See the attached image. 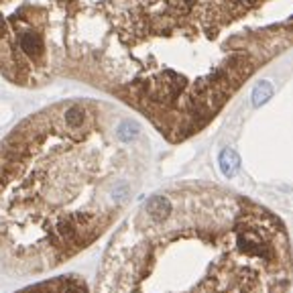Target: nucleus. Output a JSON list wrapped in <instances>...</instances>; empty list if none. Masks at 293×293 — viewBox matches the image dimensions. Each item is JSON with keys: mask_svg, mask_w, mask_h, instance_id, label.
<instances>
[{"mask_svg": "<svg viewBox=\"0 0 293 293\" xmlns=\"http://www.w3.org/2000/svg\"><path fill=\"white\" fill-rule=\"evenodd\" d=\"M285 224L258 202L214 184L155 192L110 238L94 293H287Z\"/></svg>", "mask_w": 293, "mask_h": 293, "instance_id": "f03ea898", "label": "nucleus"}, {"mask_svg": "<svg viewBox=\"0 0 293 293\" xmlns=\"http://www.w3.org/2000/svg\"><path fill=\"white\" fill-rule=\"evenodd\" d=\"M151 142L126 106L68 98L0 140V273L60 269L122 218L149 173Z\"/></svg>", "mask_w": 293, "mask_h": 293, "instance_id": "f257e3e1", "label": "nucleus"}, {"mask_svg": "<svg viewBox=\"0 0 293 293\" xmlns=\"http://www.w3.org/2000/svg\"><path fill=\"white\" fill-rule=\"evenodd\" d=\"M220 165H222V171H224L226 178H232V175L236 173V169H238L236 153H234V151H224L222 157H220Z\"/></svg>", "mask_w": 293, "mask_h": 293, "instance_id": "39448f33", "label": "nucleus"}, {"mask_svg": "<svg viewBox=\"0 0 293 293\" xmlns=\"http://www.w3.org/2000/svg\"><path fill=\"white\" fill-rule=\"evenodd\" d=\"M14 293H90V287L80 275H62L26 285Z\"/></svg>", "mask_w": 293, "mask_h": 293, "instance_id": "7ed1b4c3", "label": "nucleus"}, {"mask_svg": "<svg viewBox=\"0 0 293 293\" xmlns=\"http://www.w3.org/2000/svg\"><path fill=\"white\" fill-rule=\"evenodd\" d=\"M271 96H273V86H271V82L265 80V82H260L252 90V104L260 106V104H265Z\"/></svg>", "mask_w": 293, "mask_h": 293, "instance_id": "20e7f679", "label": "nucleus"}]
</instances>
